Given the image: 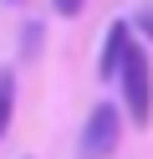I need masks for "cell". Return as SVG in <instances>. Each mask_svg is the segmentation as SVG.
Returning <instances> with one entry per match:
<instances>
[{
    "label": "cell",
    "mask_w": 153,
    "mask_h": 159,
    "mask_svg": "<svg viewBox=\"0 0 153 159\" xmlns=\"http://www.w3.org/2000/svg\"><path fill=\"white\" fill-rule=\"evenodd\" d=\"M10 113H15V77L0 72V139L10 134Z\"/></svg>",
    "instance_id": "obj_4"
},
{
    "label": "cell",
    "mask_w": 153,
    "mask_h": 159,
    "mask_svg": "<svg viewBox=\"0 0 153 159\" xmlns=\"http://www.w3.org/2000/svg\"><path fill=\"white\" fill-rule=\"evenodd\" d=\"M128 46H133V31H128V21L107 26V41H102V62H97L102 82H112V77L122 72V57H128Z\"/></svg>",
    "instance_id": "obj_3"
},
{
    "label": "cell",
    "mask_w": 153,
    "mask_h": 159,
    "mask_svg": "<svg viewBox=\"0 0 153 159\" xmlns=\"http://www.w3.org/2000/svg\"><path fill=\"white\" fill-rule=\"evenodd\" d=\"M122 139V118L112 103H92L87 113V128H82V159H107Z\"/></svg>",
    "instance_id": "obj_2"
},
{
    "label": "cell",
    "mask_w": 153,
    "mask_h": 159,
    "mask_svg": "<svg viewBox=\"0 0 153 159\" xmlns=\"http://www.w3.org/2000/svg\"><path fill=\"white\" fill-rule=\"evenodd\" d=\"M122 103H128V113H133V123H148L153 118V67H148V52H143L138 41L128 46V57H122Z\"/></svg>",
    "instance_id": "obj_1"
},
{
    "label": "cell",
    "mask_w": 153,
    "mask_h": 159,
    "mask_svg": "<svg viewBox=\"0 0 153 159\" xmlns=\"http://www.w3.org/2000/svg\"><path fill=\"white\" fill-rule=\"evenodd\" d=\"M51 5H56V16H77L82 11V0H51Z\"/></svg>",
    "instance_id": "obj_5"
}]
</instances>
